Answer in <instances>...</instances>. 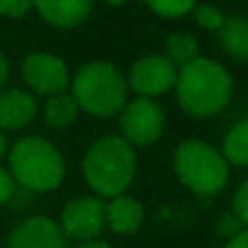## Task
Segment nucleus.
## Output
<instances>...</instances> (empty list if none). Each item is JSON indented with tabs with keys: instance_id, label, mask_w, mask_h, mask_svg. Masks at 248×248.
<instances>
[{
	"instance_id": "f257e3e1",
	"label": "nucleus",
	"mask_w": 248,
	"mask_h": 248,
	"mask_svg": "<svg viewBox=\"0 0 248 248\" xmlns=\"http://www.w3.org/2000/svg\"><path fill=\"white\" fill-rule=\"evenodd\" d=\"M176 99L180 108L196 119H206L222 112L233 94V77L216 60L196 57L191 64L178 68Z\"/></svg>"
},
{
	"instance_id": "f03ea898",
	"label": "nucleus",
	"mask_w": 248,
	"mask_h": 248,
	"mask_svg": "<svg viewBox=\"0 0 248 248\" xmlns=\"http://www.w3.org/2000/svg\"><path fill=\"white\" fill-rule=\"evenodd\" d=\"M84 180L97 198H117L127 191L136 173L134 147L117 134L101 136L88 147L81 163Z\"/></svg>"
},
{
	"instance_id": "7ed1b4c3",
	"label": "nucleus",
	"mask_w": 248,
	"mask_h": 248,
	"mask_svg": "<svg viewBox=\"0 0 248 248\" xmlns=\"http://www.w3.org/2000/svg\"><path fill=\"white\" fill-rule=\"evenodd\" d=\"M127 79L110 62H88L73 77L70 97L77 108L97 119L119 114L127 103Z\"/></svg>"
},
{
	"instance_id": "20e7f679",
	"label": "nucleus",
	"mask_w": 248,
	"mask_h": 248,
	"mask_svg": "<svg viewBox=\"0 0 248 248\" xmlns=\"http://www.w3.org/2000/svg\"><path fill=\"white\" fill-rule=\"evenodd\" d=\"M9 171L16 185L35 193L53 191L66 176L62 152L42 136H24L9 150Z\"/></svg>"
},
{
	"instance_id": "39448f33",
	"label": "nucleus",
	"mask_w": 248,
	"mask_h": 248,
	"mask_svg": "<svg viewBox=\"0 0 248 248\" xmlns=\"http://www.w3.org/2000/svg\"><path fill=\"white\" fill-rule=\"evenodd\" d=\"M173 169L180 183L200 196H216L229 180V163L222 152L198 139H187L176 147Z\"/></svg>"
},
{
	"instance_id": "423d86ee",
	"label": "nucleus",
	"mask_w": 248,
	"mask_h": 248,
	"mask_svg": "<svg viewBox=\"0 0 248 248\" xmlns=\"http://www.w3.org/2000/svg\"><path fill=\"white\" fill-rule=\"evenodd\" d=\"M119 130L121 139L127 140L132 147H150L165 130V112L154 99L136 97L121 110Z\"/></svg>"
},
{
	"instance_id": "0eeeda50",
	"label": "nucleus",
	"mask_w": 248,
	"mask_h": 248,
	"mask_svg": "<svg viewBox=\"0 0 248 248\" xmlns=\"http://www.w3.org/2000/svg\"><path fill=\"white\" fill-rule=\"evenodd\" d=\"M60 229L66 239L90 242L101 235L106 229V204L97 196H81L64 204Z\"/></svg>"
},
{
	"instance_id": "6e6552de",
	"label": "nucleus",
	"mask_w": 248,
	"mask_h": 248,
	"mask_svg": "<svg viewBox=\"0 0 248 248\" xmlns=\"http://www.w3.org/2000/svg\"><path fill=\"white\" fill-rule=\"evenodd\" d=\"M22 79L33 93L53 97L66 93L70 86L68 66L62 57L46 51L29 53L22 62Z\"/></svg>"
},
{
	"instance_id": "1a4fd4ad",
	"label": "nucleus",
	"mask_w": 248,
	"mask_h": 248,
	"mask_svg": "<svg viewBox=\"0 0 248 248\" xmlns=\"http://www.w3.org/2000/svg\"><path fill=\"white\" fill-rule=\"evenodd\" d=\"M178 79V68L165 55H145L136 60L127 75V88L139 97L154 99L169 93Z\"/></svg>"
},
{
	"instance_id": "9d476101",
	"label": "nucleus",
	"mask_w": 248,
	"mask_h": 248,
	"mask_svg": "<svg viewBox=\"0 0 248 248\" xmlns=\"http://www.w3.org/2000/svg\"><path fill=\"white\" fill-rule=\"evenodd\" d=\"M7 248H68V239L55 220L33 216L11 231Z\"/></svg>"
},
{
	"instance_id": "9b49d317",
	"label": "nucleus",
	"mask_w": 248,
	"mask_h": 248,
	"mask_svg": "<svg viewBox=\"0 0 248 248\" xmlns=\"http://www.w3.org/2000/svg\"><path fill=\"white\" fill-rule=\"evenodd\" d=\"M33 9H38L44 22L57 29H73L86 22L93 11V0H35Z\"/></svg>"
},
{
	"instance_id": "f8f14e48",
	"label": "nucleus",
	"mask_w": 248,
	"mask_h": 248,
	"mask_svg": "<svg viewBox=\"0 0 248 248\" xmlns=\"http://www.w3.org/2000/svg\"><path fill=\"white\" fill-rule=\"evenodd\" d=\"M38 112L35 97L27 90H0V130H22Z\"/></svg>"
},
{
	"instance_id": "ddd939ff",
	"label": "nucleus",
	"mask_w": 248,
	"mask_h": 248,
	"mask_svg": "<svg viewBox=\"0 0 248 248\" xmlns=\"http://www.w3.org/2000/svg\"><path fill=\"white\" fill-rule=\"evenodd\" d=\"M145 220V209L136 198L117 196L106 204V224L119 235H132L140 229Z\"/></svg>"
},
{
	"instance_id": "4468645a",
	"label": "nucleus",
	"mask_w": 248,
	"mask_h": 248,
	"mask_svg": "<svg viewBox=\"0 0 248 248\" xmlns=\"http://www.w3.org/2000/svg\"><path fill=\"white\" fill-rule=\"evenodd\" d=\"M217 42L226 55L233 60L248 62V18L246 16H229L217 29Z\"/></svg>"
},
{
	"instance_id": "2eb2a0df",
	"label": "nucleus",
	"mask_w": 248,
	"mask_h": 248,
	"mask_svg": "<svg viewBox=\"0 0 248 248\" xmlns=\"http://www.w3.org/2000/svg\"><path fill=\"white\" fill-rule=\"evenodd\" d=\"M77 112H79V108H77L75 99L70 97V93L53 94L44 101V123L53 130L68 127L77 119Z\"/></svg>"
},
{
	"instance_id": "dca6fc26",
	"label": "nucleus",
	"mask_w": 248,
	"mask_h": 248,
	"mask_svg": "<svg viewBox=\"0 0 248 248\" xmlns=\"http://www.w3.org/2000/svg\"><path fill=\"white\" fill-rule=\"evenodd\" d=\"M222 156L229 165L248 167V117L237 121L222 140Z\"/></svg>"
},
{
	"instance_id": "f3484780",
	"label": "nucleus",
	"mask_w": 248,
	"mask_h": 248,
	"mask_svg": "<svg viewBox=\"0 0 248 248\" xmlns=\"http://www.w3.org/2000/svg\"><path fill=\"white\" fill-rule=\"evenodd\" d=\"M165 53H167L165 57L176 68H183V66L191 64L196 57H200V44L193 35L185 31L171 33V35H167V42H165Z\"/></svg>"
},
{
	"instance_id": "a211bd4d",
	"label": "nucleus",
	"mask_w": 248,
	"mask_h": 248,
	"mask_svg": "<svg viewBox=\"0 0 248 248\" xmlns=\"http://www.w3.org/2000/svg\"><path fill=\"white\" fill-rule=\"evenodd\" d=\"M145 2L154 14L163 18H183L191 14L193 7L198 5V0H145Z\"/></svg>"
},
{
	"instance_id": "6ab92c4d",
	"label": "nucleus",
	"mask_w": 248,
	"mask_h": 248,
	"mask_svg": "<svg viewBox=\"0 0 248 248\" xmlns=\"http://www.w3.org/2000/svg\"><path fill=\"white\" fill-rule=\"evenodd\" d=\"M191 16H193V20H196V24L200 29H204V31H216V33H217V29L222 27V22H224V18H226L217 7L206 5V2L204 5L193 7Z\"/></svg>"
},
{
	"instance_id": "aec40b11",
	"label": "nucleus",
	"mask_w": 248,
	"mask_h": 248,
	"mask_svg": "<svg viewBox=\"0 0 248 248\" xmlns=\"http://www.w3.org/2000/svg\"><path fill=\"white\" fill-rule=\"evenodd\" d=\"M35 0H0V16L5 18H24L29 11H33Z\"/></svg>"
},
{
	"instance_id": "412c9836",
	"label": "nucleus",
	"mask_w": 248,
	"mask_h": 248,
	"mask_svg": "<svg viewBox=\"0 0 248 248\" xmlns=\"http://www.w3.org/2000/svg\"><path fill=\"white\" fill-rule=\"evenodd\" d=\"M233 213L248 229V178L239 185L237 191H235V196H233Z\"/></svg>"
},
{
	"instance_id": "4be33fe9",
	"label": "nucleus",
	"mask_w": 248,
	"mask_h": 248,
	"mask_svg": "<svg viewBox=\"0 0 248 248\" xmlns=\"http://www.w3.org/2000/svg\"><path fill=\"white\" fill-rule=\"evenodd\" d=\"M16 193V180L11 176L9 169L0 167V204H7V202L14 198Z\"/></svg>"
},
{
	"instance_id": "5701e85b",
	"label": "nucleus",
	"mask_w": 248,
	"mask_h": 248,
	"mask_svg": "<svg viewBox=\"0 0 248 248\" xmlns=\"http://www.w3.org/2000/svg\"><path fill=\"white\" fill-rule=\"evenodd\" d=\"M220 233L222 235H226V237H233V235H237L239 231H244L246 229V226L242 224V220H239L237 216H235L233 211H231V213H226V216H222V220H220Z\"/></svg>"
},
{
	"instance_id": "b1692460",
	"label": "nucleus",
	"mask_w": 248,
	"mask_h": 248,
	"mask_svg": "<svg viewBox=\"0 0 248 248\" xmlns=\"http://www.w3.org/2000/svg\"><path fill=\"white\" fill-rule=\"evenodd\" d=\"M224 248H248V229L239 231L237 235H233V237L226 242Z\"/></svg>"
},
{
	"instance_id": "393cba45",
	"label": "nucleus",
	"mask_w": 248,
	"mask_h": 248,
	"mask_svg": "<svg viewBox=\"0 0 248 248\" xmlns=\"http://www.w3.org/2000/svg\"><path fill=\"white\" fill-rule=\"evenodd\" d=\"M7 79H9V62H7V57L0 53V90H2V86L7 84Z\"/></svg>"
},
{
	"instance_id": "a878e982",
	"label": "nucleus",
	"mask_w": 248,
	"mask_h": 248,
	"mask_svg": "<svg viewBox=\"0 0 248 248\" xmlns=\"http://www.w3.org/2000/svg\"><path fill=\"white\" fill-rule=\"evenodd\" d=\"M75 248H112V246H110V244H106V242H101V239H90V242L77 244Z\"/></svg>"
},
{
	"instance_id": "bb28decb",
	"label": "nucleus",
	"mask_w": 248,
	"mask_h": 248,
	"mask_svg": "<svg viewBox=\"0 0 248 248\" xmlns=\"http://www.w3.org/2000/svg\"><path fill=\"white\" fill-rule=\"evenodd\" d=\"M7 152H9V139H7L5 132L0 130V156H5Z\"/></svg>"
},
{
	"instance_id": "cd10ccee",
	"label": "nucleus",
	"mask_w": 248,
	"mask_h": 248,
	"mask_svg": "<svg viewBox=\"0 0 248 248\" xmlns=\"http://www.w3.org/2000/svg\"><path fill=\"white\" fill-rule=\"evenodd\" d=\"M106 5H112V7H119V5H125L127 0H103Z\"/></svg>"
}]
</instances>
